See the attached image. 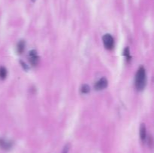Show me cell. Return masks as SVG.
<instances>
[{
	"instance_id": "1",
	"label": "cell",
	"mask_w": 154,
	"mask_h": 153,
	"mask_svg": "<svg viewBox=\"0 0 154 153\" xmlns=\"http://www.w3.org/2000/svg\"><path fill=\"white\" fill-rule=\"evenodd\" d=\"M135 87L138 90L141 91L145 87L147 83V75L144 67H140L135 75Z\"/></svg>"
},
{
	"instance_id": "2",
	"label": "cell",
	"mask_w": 154,
	"mask_h": 153,
	"mask_svg": "<svg viewBox=\"0 0 154 153\" xmlns=\"http://www.w3.org/2000/svg\"><path fill=\"white\" fill-rule=\"evenodd\" d=\"M102 40H103L104 45H105L106 49L111 50L114 47V38H113V37L110 34H105L103 38H102Z\"/></svg>"
},
{
	"instance_id": "3",
	"label": "cell",
	"mask_w": 154,
	"mask_h": 153,
	"mask_svg": "<svg viewBox=\"0 0 154 153\" xmlns=\"http://www.w3.org/2000/svg\"><path fill=\"white\" fill-rule=\"evenodd\" d=\"M108 86V80L106 78L103 77L99 80L95 85V88L96 90H102Z\"/></svg>"
},
{
	"instance_id": "4",
	"label": "cell",
	"mask_w": 154,
	"mask_h": 153,
	"mask_svg": "<svg viewBox=\"0 0 154 153\" xmlns=\"http://www.w3.org/2000/svg\"><path fill=\"white\" fill-rule=\"evenodd\" d=\"M39 58L35 50H32L29 52V62L32 65H36L38 63Z\"/></svg>"
},
{
	"instance_id": "5",
	"label": "cell",
	"mask_w": 154,
	"mask_h": 153,
	"mask_svg": "<svg viewBox=\"0 0 154 153\" xmlns=\"http://www.w3.org/2000/svg\"><path fill=\"white\" fill-rule=\"evenodd\" d=\"M140 137L142 141H145L146 138H147V128L144 123L141 124V127H140Z\"/></svg>"
},
{
	"instance_id": "6",
	"label": "cell",
	"mask_w": 154,
	"mask_h": 153,
	"mask_svg": "<svg viewBox=\"0 0 154 153\" xmlns=\"http://www.w3.org/2000/svg\"><path fill=\"white\" fill-rule=\"evenodd\" d=\"M12 146V143L9 141H6L5 140L0 139V147L3 149H9Z\"/></svg>"
},
{
	"instance_id": "7",
	"label": "cell",
	"mask_w": 154,
	"mask_h": 153,
	"mask_svg": "<svg viewBox=\"0 0 154 153\" xmlns=\"http://www.w3.org/2000/svg\"><path fill=\"white\" fill-rule=\"evenodd\" d=\"M24 48H25V43L24 41H20L17 45V51L19 53H21V52H23Z\"/></svg>"
},
{
	"instance_id": "8",
	"label": "cell",
	"mask_w": 154,
	"mask_h": 153,
	"mask_svg": "<svg viewBox=\"0 0 154 153\" xmlns=\"http://www.w3.org/2000/svg\"><path fill=\"white\" fill-rule=\"evenodd\" d=\"M7 76V70L4 67L0 68V78L1 79H5Z\"/></svg>"
},
{
	"instance_id": "9",
	"label": "cell",
	"mask_w": 154,
	"mask_h": 153,
	"mask_svg": "<svg viewBox=\"0 0 154 153\" xmlns=\"http://www.w3.org/2000/svg\"><path fill=\"white\" fill-rule=\"evenodd\" d=\"M90 88L88 85H84L81 87V92L84 93V94H87V93L90 92Z\"/></svg>"
},
{
	"instance_id": "10",
	"label": "cell",
	"mask_w": 154,
	"mask_h": 153,
	"mask_svg": "<svg viewBox=\"0 0 154 153\" xmlns=\"http://www.w3.org/2000/svg\"><path fill=\"white\" fill-rule=\"evenodd\" d=\"M124 56H125L126 57V58H127V59H129V58H130V57H129V48L128 47H126V49L124 50Z\"/></svg>"
},
{
	"instance_id": "11",
	"label": "cell",
	"mask_w": 154,
	"mask_h": 153,
	"mask_svg": "<svg viewBox=\"0 0 154 153\" xmlns=\"http://www.w3.org/2000/svg\"><path fill=\"white\" fill-rule=\"evenodd\" d=\"M69 145H66V146H65L64 149H63V153H68V151H69Z\"/></svg>"
}]
</instances>
